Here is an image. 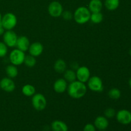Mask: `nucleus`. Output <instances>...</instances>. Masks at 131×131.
Segmentation results:
<instances>
[{"instance_id": "26", "label": "nucleus", "mask_w": 131, "mask_h": 131, "mask_svg": "<svg viewBox=\"0 0 131 131\" xmlns=\"http://www.w3.org/2000/svg\"><path fill=\"white\" fill-rule=\"evenodd\" d=\"M116 111L115 109L112 108V107H109L107 108L104 112V115L105 117L108 118H113L114 116H116Z\"/></svg>"}, {"instance_id": "17", "label": "nucleus", "mask_w": 131, "mask_h": 131, "mask_svg": "<svg viewBox=\"0 0 131 131\" xmlns=\"http://www.w3.org/2000/svg\"><path fill=\"white\" fill-rule=\"evenodd\" d=\"M51 129L52 131H68L67 125L61 120H54L51 124Z\"/></svg>"}, {"instance_id": "20", "label": "nucleus", "mask_w": 131, "mask_h": 131, "mask_svg": "<svg viewBox=\"0 0 131 131\" xmlns=\"http://www.w3.org/2000/svg\"><path fill=\"white\" fill-rule=\"evenodd\" d=\"M5 71H6V74L8 78H11V79L16 78L18 75V74H19V71H18L17 66L12 65V64L8 65L6 67Z\"/></svg>"}, {"instance_id": "27", "label": "nucleus", "mask_w": 131, "mask_h": 131, "mask_svg": "<svg viewBox=\"0 0 131 131\" xmlns=\"http://www.w3.org/2000/svg\"><path fill=\"white\" fill-rule=\"evenodd\" d=\"M8 53V47L3 42H0V58L6 56Z\"/></svg>"}, {"instance_id": "32", "label": "nucleus", "mask_w": 131, "mask_h": 131, "mask_svg": "<svg viewBox=\"0 0 131 131\" xmlns=\"http://www.w3.org/2000/svg\"><path fill=\"white\" fill-rule=\"evenodd\" d=\"M2 15H1V14L0 13V24L1 23V19H2Z\"/></svg>"}, {"instance_id": "23", "label": "nucleus", "mask_w": 131, "mask_h": 131, "mask_svg": "<svg viewBox=\"0 0 131 131\" xmlns=\"http://www.w3.org/2000/svg\"><path fill=\"white\" fill-rule=\"evenodd\" d=\"M104 16L103 14L101 12H95V13H91L90 20L93 24H99L103 20Z\"/></svg>"}, {"instance_id": "12", "label": "nucleus", "mask_w": 131, "mask_h": 131, "mask_svg": "<svg viewBox=\"0 0 131 131\" xmlns=\"http://www.w3.org/2000/svg\"><path fill=\"white\" fill-rule=\"evenodd\" d=\"M28 51H29L30 55L35 58L38 57V56H40L43 52V46L40 42H33L29 46Z\"/></svg>"}, {"instance_id": "33", "label": "nucleus", "mask_w": 131, "mask_h": 131, "mask_svg": "<svg viewBox=\"0 0 131 131\" xmlns=\"http://www.w3.org/2000/svg\"><path fill=\"white\" fill-rule=\"evenodd\" d=\"M129 53H130V56H131V48H130V51H129Z\"/></svg>"}, {"instance_id": "29", "label": "nucleus", "mask_w": 131, "mask_h": 131, "mask_svg": "<svg viewBox=\"0 0 131 131\" xmlns=\"http://www.w3.org/2000/svg\"><path fill=\"white\" fill-rule=\"evenodd\" d=\"M96 127L94 124H87L84 125L83 131H96Z\"/></svg>"}, {"instance_id": "19", "label": "nucleus", "mask_w": 131, "mask_h": 131, "mask_svg": "<svg viewBox=\"0 0 131 131\" xmlns=\"http://www.w3.org/2000/svg\"><path fill=\"white\" fill-rule=\"evenodd\" d=\"M63 79L67 83H72L77 80L76 73L73 69H67L63 72Z\"/></svg>"}, {"instance_id": "34", "label": "nucleus", "mask_w": 131, "mask_h": 131, "mask_svg": "<svg viewBox=\"0 0 131 131\" xmlns=\"http://www.w3.org/2000/svg\"><path fill=\"white\" fill-rule=\"evenodd\" d=\"M99 131H107L106 130H99Z\"/></svg>"}, {"instance_id": "3", "label": "nucleus", "mask_w": 131, "mask_h": 131, "mask_svg": "<svg viewBox=\"0 0 131 131\" xmlns=\"http://www.w3.org/2000/svg\"><path fill=\"white\" fill-rule=\"evenodd\" d=\"M17 24V19L13 13L8 12L2 17L1 24L5 30H12Z\"/></svg>"}, {"instance_id": "15", "label": "nucleus", "mask_w": 131, "mask_h": 131, "mask_svg": "<svg viewBox=\"0 0 131 131\" xmlns=\"http://www.w3.org/2000/svg\"><path fill=\"white\" fill-rule=\"evenodd\" d=\"M93 124L98 130H106L109 126L108 119L104 116H99L95 119Z\"/></svg>"}, {"instance_id": "5", "label": "nucleus", "mask_w": 131, "mask_h": 131, "mask_svg": "<svg viewBox=\"0 0 131 131\" xmlns=\"http://www.w3.org/2000/svg\"><path fill=\"white\" fill-rule=\"evenodd\" d=\"M87 86L88 88L93 92H102L104 89L102 80L97 75L90 77L87 81Z\"/></svg>"}, {"instance_id": "13", "label": "nucleus", "mask_w": 131, "mask_h": 131, "mask_svg": "<svg viewBox=\"0 0 131 131\" xmlns=\"http://www.w3.org/2000/svg\"><path fill=\"white\" fill-rule=\"evenodd\" d=\"M30 44V42L28 37L26 36H20L18 37L15 47L18 49L25 52L26 51H28Z\"/></svg>"}, {"instance_id": "22", "label": "nucleus", "mask_w": 131, "mask_h": 131, "mask_svg": "<svg viewBox=\"0 0 131 131\" xmlns=\"http://www.w3.org/2000/svg\"><path fill=\"white\" fill-rule=\"evenodd\" d=\"M104 5L110 11H114L118 8L120 0H105Z\"/></svg>"}, {"instance_id": "9", "label": "nucleus", "mask_w": 131, "mask_h": 131, "mask_svg": "<svg viewBox=\"0 0 131 131\" xmlns=\"http://www.w3.org/2000/svg\"><path fill=\"white\" fill-rule=\"evenodd\" d=\"M76 78L77 80L83 83H87L88 79L91 77L90 71L88 67L85 66H81L76 69Z\"/></svg>"}, {"instance_id": "14", "label": "nucleus", "mask_w": 131, "mask_h": 131, "mask_svg": "<svg viewBox=\"0 0 131 131\" xmlns=\"http://www.w3.org/2000/svg\"><path fill=\"white\" fill-rule=\"evenodd\" d=\"M68 83L63 78H59L55 81L53 84V89L58 93H63L67 91Z\"/></svg>"}, {"instance_id": "7", "label": "nucleus", "mask_w": 131, "mask_h": 131, "mask_svg": "<svg viewBox=\"0 0 131 131\" xmlns=\"http://www.w3.org/2000/svg\"><path fill=\"white\" fill-rule=\"evenodd\" d=\"M18 37L16 33L13 30H6L3 35V42L8 47H14L16 46Z\"/></svg>"}, {"instance_id": "8", "label": "nucleus", "mask_w": 131, "mask_h": 131, "mask_svg": "<svg viewBox=\"0 0 131 131\" xmlns=\"http://www.w3.org/2000/svg\"><path fill=\"white\" fill-rule=\"evenodd\" d=\"M47 10H48L49 14L51 17H59L61 16V14L63 12V8L60 2L54 1L49 5Z\"/></svg>"}, {"instance_id": "31", "label": "nucleus", "mask_w": 131, "mask_h": 131, "mask_svg": "<svg viewBox=\"0 0 131 131\" xmlns=\"http://www.w3.org/2000/svg\"><path fill=\"white\" fill-rule=\"evenodd\" d=\"M129 86H130V88H131V78L129 79Z\"/></svg>"}, {"instance_id": "10", "label": "nucleus", "mask_w": 131, "mask_h": 131, "mask_svg": "<svg viewBox=\"0 0 131 131\" xmlns=\"http://www.w3.org/2000/svg\"><path fill=\"white\" fill-rule=\"evenodd\" d=\"M116 120L122 125H129L131 123V112L129 110H121L116 113Z\"/></svg>"}, {"instance_id": "24", "label": "nucleus", "mask_w": 131, "mask_h": 131, "mask_svg": "<svg viewBox=\"0 0 131 131\" xmlns=\"http://www.w3.org/2000/svg\"><path fill=\"white\" fill-rule=\"evenodd\" d=\"M24 63L26 67L29 68H32L33 67L35 66L36 63H37V60H36V58L34 56H31V55H26L25 58H24Z\"/></svg>"}, {"instance_id": "30", "label": "nucleus", "mask_w": 131, "mask_h": 131, "mask_svg": "<svg viewBox=\"0 0 131 131\" xmlns=\"http://www.w3.org/2000/svg\"><path fill=\"white\" fill-rule=\"evenodd\" d=\"M5 29H4L3 26H2V24H1V23L0 24V36L3 35L4 34V33H5Z\"/></svg>"}, {"instance_id": "25", "label": "nucleus", "mask_w": 131, "mask_h": 131, "mask_svg": "<svg viewBox=\"0 0 131 131\" xmlns=\"http://www.w3.org/2000/svg\"><path fill=\"white\" fill-rule=\"evenodd\" d=\"M108 96L110 98L112 99L117 100L121 97V92L118 88H113L109 91Z\"/></svg>"}, {"instance_id": "11", "label": "nucleus", "mask_w": 131, "mask_h": 131, "mask_svg": "<svg viewBox=\"0 0 131 131\" xmlns=\"http://www.w3.org/2000/svg\"><path fill=\"white\" fill-rule=\"evenodd\" d=\"M0 88L4 92L11 93L15 90V84L11 78H3L0 80Z\"/></svg>"}, {"instance_id": "4", "label": "nucleus", "mask_w": 131, "mask_h": 131, "mask_svg": "<svg viewBox=\"0 0 131 131\" xmlns=\"http://www.w3.org/2000/svg\"><path fill=\"white\" fill-rule=\"evenodd\" d=\"M31 104L33 108L38 111H43L47 106V100L42 93H35L32 96Z\"/></svg>"}, {"instance_id": "18", "label": "nucleus", "mask_w": 131, "mask_h": 131, "mask_svg": "<svg viewBox=\"0 0 131 131\" xmlns=\"http://www.w3.org/2000/svg\"><path fill=\"white\" fill-rule=\"evenodd\" d=\"M54 69L56 72L62 74L67 70V63L63 59H58L54 64Z\"/></svg>"}, {"instance_id": "21", "label": "nucleus", "mask_w": 131, "mask_h": 131, "mask_svg": "<svg viewBox=\"0 0 131 131\" xmlns=\"http://www.w3.org/2000/svg\"><path fill=\"white\" fill-rule=\"evenodd\" d=\"M21 91L24 95L26 97H32L33 95L35 94L36 89L31 84H27L23 86Z\"/></svg>"}, {"instance_id": "2", "label": "nucleus", "mask_w": 131, "mask_h": 131, "mask_svg": "<svg viewBox=\"0 0 131 131\" xmlns=\"http://www.w3.org/2000/svg\"><path fill=\"white\" fill-rule=\"evenodd\" d=\"M91 12L89 9L85 6L78 7L73 14V19L75 23L79 24H84L90 21Z\"/></svg>"}, {"instance_id": "28", "label": "nucleus", "mask_w": 131, "mask_h": 131, "mask_svg": "<svg viewBox=\"0 0 131 131\" xmlns=\"http://www.w3.org/2000/svg\"><path fill=\"white\" fill-rule=\"evenodd\" d=\"M61 16H62L63 19L65 20H70L73 19V14L69 10L63 12Z\"/></svg>"}, {"instance_id": "6", "label": "nucleus", "mask_w": 131, "mask_h": 131, "mask_svg": "<svg viewBox=\"0 0 131 131\" xmlns=\"http://www.w3.org/2000/svg\"><path fill=\"white\" fill-rule=\"evenodd\" d=\"M25 56L26 54L24 52L18 49H15L10 52L9 55V60L11 64L15 66H19L24 63Z\"/></svg>"}, {"instance_id": "1", "label": "nucleus", "mask_w": 131, "mask_h": 131, "mask_svg": "<svg viewBox=\"0 0 131 131\" xmlns=\"http://www.w3.org/2000/svg\"><path fill=\"white\" fill-rule=\"evenodd\" d=\"M67 91L71 98L79 99L85 96L87 92V86L85 83L75 80L68 84Z\"/></svg>"}, {"instance_id": "16", "label": "nucleus", "mask_w": 131, "mask_h": 131, "mask_svg": "<svg viewBox=\"0 0 131 131\" xmlns=\"http://www.w3.org/2000/svg\"><path fill=\"white\" fill-rule=\"evenodd\" d=\"M103 7V3L101 0H91L88 4V8L91 13L101 12Z\"/></svg>"}]
</instances>
